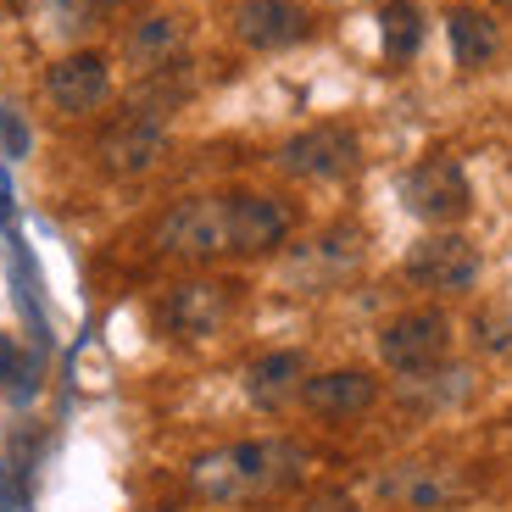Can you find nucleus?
<instances>
[{"mask_svg":"<svg viewBox=\"0 0 512 512\" xmlns=\"http://www.w3.org/2000/svg\"><path fill=\"white\" fill-rule=\"evenodd\" d=\"M151 245L179 262L229 256V195H190V201L167 206L151 229Z\"/></svg>","mask_w":512,"mask_h":512,"instance_id":"nucleus-2","label":"nucleus"},{"mask_svg":"<svg viewBox=\"0 0 512 512\" xmlns=\"http://www.w3.org/2000/svg\"><path fill=\"white\" fill-rule=\"evenodd\" d=\"M117 0H56V12H51V28L62 39H84L90 28H101L106 17H112Z\"/></svg>","mask_w":512,"mask_h":512,"instance_id":"nucleus-20","label":"nucleus"},{"mask_svg":"<svg viewBox=\"0 0 512 512\" xmlns=\"http://www.w3.org/2000/svg\"><path fill=\"white\" fill-rule=\"evenodd\" d=\"M474 346L490 357H512V301H490L474 312Z\"/></svg>","mask_w":512,"mask_h":512,"instance_id":"nucleus-21","label":"nucleus"},{"mask_svg":"<svg viewBox=\"0 0 512 512\" xmlns=\"http://www.w3.org/2000/svg\"><path fill=\"white\" fill-rule=\"evenodd\" d=\"M446 351H451V318L435 307L401 312V318H390L379 329V357H384V368H396L401 379L440 368Z\"/></svg>","mask_w":512,"mask_h":512,"instance_id":"nucleus-5","label":"nucleus"},{"mask_svg":"<svg viewBox=\"0 0 512 512\" xmlns=\"http://www.w3.org/2000/svg\"><path fill=\"white\" fill-rule=\"evenodd\" d=\"M234 34L251 51H284V45H301L312 34V17L295 6V0H240L234 12Z\"/></svg>","mask_w":512,"mask_h":512,"instance_id":"nucleus-13","label":"nucleus"},{"mask_svg":"<svg viewBox=\"0 0 512 512\" xmlns=\"http://www.w3.org/2000/svg\"><path fill=\"white\" fill-rule=\"evenodd\" d=\"M301 512H362L357 496H346V490H318V496L301 501Z\"/></svg>","mask_w":512,"mask_h":512,"instance_id":"nucleus-23","label":"nucleus"},{"mask_svg":"<svg viewBox=\"0 0 512 512\" xmlns=\"http://www.w3.org/2000/svg\"><path fill=\"white\" fill-rule=\"evenodd\" d=\"M290 240V206L273 195H229V256H262Z\"/></svg>","mask_w":512,"mask_h":512,"instance_id":"nucleus-12","label":"nucleus"},{"mask_svg":"<svg viewBox=\"0 0 512 512\" xmlns=\"http://www.w3.org/2000/svg\"><path fill=\"white\" fill-rule=\"evenodd\" d=\"M446 34H451V56H457V67H468V73L485 67V62H496V51H501V28L490 23L485 12H474V6L451 12Z\"/></svg>","mask_w":512,"mask_h":512,"instance_id":"nucleus-17","label":"nucleus"},{"mask_svg":"<svg viewBox=\"0 0 512 512\" xmlns=\"http://www.w3.org/2000/svg\"><path fill=\"white\" fill-rule=\"evenodd\" d=\"M301 384H307V362L295 351H268V357H256L245 368V401L262 412H279L284 401L301 396Z\"/></svg>","mask_w":512,"mask_h":512,"instance_id":"nucleus-16","label":"nucleus"},{"mask_svg":"<svg viewBox=\"0 0 512 512\" xmlns=\"http://www.w3.org/2000/svg\"><path fill=\"white\" fill-rule=\"evenodd\" d=\"M357 268H362V229L340 223V229H329V234H318V240L301 245V251L290 256L284 279H290L301 295H318V290H334V284H346Z\"/></svg>","mask_w":512,"mask_h":512,"instance_id":"nucleus-9","label":"nucleus"},{"mask_svg":"<svg viewBox=\"0 0 512 512\" xmlns=\"http://www.w3.org/2000/svg\"><path fill=\"white\" fill-rule=\"evenodd\" d=\"M184 45H190V28L173 12H151L123 34V56L134 73H167L184 56Z\"/></svg>","mask_w":512,"mask_h":512,"instance_id":"nucleus-15","label":"nucleus"},{"mask_svg":"<svg viewBox=\"0 0 512 512\" xmlns=\"http://www.w3.org/2000/svg\"><path fill=\"white\" fill-rule=\"evenodd\" d=\"M362 162V145L346 123H312L301 134L279 145V167L290 179H312V184H329V179H346L351 167Z\"/></svg>","mask_w":512,"mask_h":512,"instance_id":"nucleus-6","label":"nucleus"},{"mask_svg":"<svg viewBox=\"0 0 512 512\" xmlns=\"http://www.w3.org/2000/svg\"><path fill=\"white\" fill-rule=\"evenodd\" d=\"M301 401L318 418H362L379 401V379L368 368H329V373H307Z\"/></svg>","mask_w":512,"mask_h":512,"instance_id":"nucleus-14","label":"nucleus"},{"mask_svg":"<svg viewBox=\"0 0 512 512\" xmlns=\"http://www.w3.org/2000/svg\"><path fill=\"white\" fill-rule=\"evenodd\" d=\"M106 95H112V67L95 51H73L45 73V101L67 117H84L95 106H106Z\"/></svg>","mask_w":512,"mask_h":512,"instance_id":"nucleus-11","label":"nucleus"},{"mask_svg":"<svg viewBox=\"0 0 512 512\" xmlns=\"http://www.w3.org/2000/svg\"><path fill=\"white\" fill-rule=\"evenodd\" d=\"M229 312H234V284H223V279H184V284H173V290L162 295L156 318H162L167 334L206 340V334H218L223 323H229Z\"/></svg>","mask_w":512,"mask_h":512,"instance_id":"nucleus-10","label":"nucleus"},{"mask_svg":"<svg viewBox=\"0 0 512 512\" xmlns=\"http://www.w3.org/2000/svg\"><path fill=\"white\" fill-rule=\"evenodd\" d=\"M301 474H307V451L295 440H240V446L201 451L190 462V490L218 507H240V501L279 496Z\"/></svg>","mask_w":512,"mask_h":512,"instance_id":"nucleus-1","label":"nucleus"},{"mask_svg":"<svg viewBox=\"0 0 512 512\" xmlns=\"http://www.w3.org/2000/svg\"><path fill=\"white\" fill-rule=\"evenodd\" d=\"M162 156H167V117H151L140 106L128 117H117L101 140H95V162L106 173H117V179H140V173L162 167Z\"/></svg>","mask_w":512,"mask_h":512,"instance_id":"nucleus-7","label":"nucleus"},{"mask_svg":"<svg viewBox=\"0 0 512 512\" xmlns=\"http://www.w3.org/2000/svg\"><path fill=\"white\" fill-rule=\"evenodd\" d=\"M401 201H407L412 218L435 223V229H451V223L468 218L474 184H468L457 156H429V162H418L407 179H401Z\"/></svg>","mask_w":512,"mask_h":512,"instance_id":"nucleus-4","label":"nucleus"},{"mask_svg":"<svg viewBox=\"0 0 512 512\" xmlns=\"http://www.w3.org/2000/svg\"><path fill=\"white\" fill-rule=\"evenodd\" d=\"M379 496L390 501L396 512H451L462 496H468V474H462L457 462L412 457V462H396V468H384Z\"/></svg>","mask_w":512,"mask_h":512,"instance_id":"nucleus-3","label":"nucleus"},{"mask_svg":"<svg viewBox=\"0 0 512 512\" xmlns=\"http://www.w3.org/2000/svg\"><path fill=\"white\" fill-rule=\"evenodd\" d=\"M379 39H384V56H390V62H412L418 45H423V12L412 0H384Z\"/></svg>","mask_w":512,"mask_h":512,"instance_id":"nucleus-19","label":"nucleus"},{"mask_svg":"<svg viewBox=\"0 0 512 512\" xmlns=\"http://www.w3.org/2000/svg\"><path fill=\"white\" fill-rule=\"evenodd\" d=\"M28 390H34V368H28L23 357H17V346L0 334V396H12V401H23Z\"/></svg>","mask_w":512,"mask_h":512,"instance_id":"nucleus-22","label":"nucleus"},{"mask_svg":"<svg viewBox=\"0 0 512 512\" xmlns=\"http://www.w3.org/2000/svg\"><path fill=\"white\" fill-rule=\"evenodd\" d=\"M407 279L423 284L435 295H457V290H474L479 284V251L474 240L440 229V234H423L418 245L407 251Z\"/></svg>","mask_w":512,"mask_h":512,"instance_id":"nucleus-8","label":"nucleus"},{"mask_svg":"<svg viewBox=\"0 0 512 512\" xmlns=\"http://www.w3.org/2000/svg\"><path fill=\"white\" fill-rule=\"evenodd\" d=\"M401 396H407L412 407H462V401L474 396V373L440 362V368H429V373H412V379L401 384Z\"/></svg>","mask_w":512,"mask_h":512,"instance_id":"nucleus-18","label":"nucleus"}]
</instances>
